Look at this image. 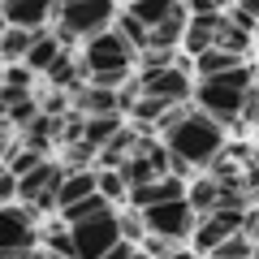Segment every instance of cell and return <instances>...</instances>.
Wrapping results in <instances>:
<instances>
[{
  "label": "cell",
  "mask_w": 259,
  "mask_h": 259,
  "mask_svg": "<svg viewBox=\"0 0 259 259\" xmlns=\"http://www.w3.org/2000/svg\"><path fill=\"white\" fill-rule=\"evenodd\" d=\"M160 130H164V151H168V164L177 168V177L194 164H212L225 151V125L212 121L207 112H186L173 104L160 117Z\"/></svg>",
  "instance_id": "obj_1"
},
{
  "label": "cell",
  "mask_w": 259,
  "mask_h": 259,
  "mask_svg": "<svg viewBox=\"0 0 259 259\" xmlns=\"http://www.w3.org/2000/svg\"><path fill=\"white\" fill-rule=\"evenodd\" d=\"M250 69L246 65H233V69H225V74L216 78H203L199 82V112H207L212 121H221V125H233L238 117H246L250 112Z\"/></svg>",
  "instance_id": "obj_2"
},
{
  "label": "cell",
  "mask_w": 259,
  "mask_h": 259,
  "mask_svg": "<svg viewBox=\"0 0 259 259\" xmlns=\"http://www.w3.org/2000/svg\"><path fill=\"white\" fill-rule=\"evenodd\" d=\"M82 69H87V78H91L95 87H112V91H117L130 78V69H134V48H130L117 30H100V35L87 39Z\"/></svg>",
  "instance_id": "obj_3"
},
{
  "label": "cell",
  "mask_w": 259,
  "mask_h": 259,
  "mask_svg": "<svg viewBox=\"0 0 259 259\" xmlns=\"http://www.w3.org/2000/svg\"><path fill=\"white\" fill-rule=\"evenodd\" d=\"M117 18V9H112V0H78V5H61V26H56V39L65 44H74L78 35H100V30H108V22Z\"/></svg>",
  "instance_id": "obj_4"
},
{
  "label": "cell",
  "mask_w": 259,
  "mask_h": 259,
  "mask_svg": "<svg viewBox=\"0 0 259 259\" xmlns=\"http://www.w3.org/2000/svg\"><path fill=\"white\" fill-rule=\"evenodd\" d=\"M194 225H199V212L186 203V194H182V199H164V203L143 207V229L156 233V238L182 242V238H190V233H194Z\"/></svg>",
  "instance_id": "obj_5"
},
{
  "label": "cell",
  "mask_w": 259,
  "mask_h": 259,
  "mask_svg": "<svg viewBox=\"0 0 259 259\" xmlns=\"http://www.w3.org/2000/svg\"><path fill=\"white\" fill-rule=\"evenodd\" d=\"M69 233H74L78 259H100L108 246H117V242H121V216L112 212V207H104V212H95V216H87V221L69 225Z\"/></svg>",
  "instance_id": "obj_6"
},
{
  "label": "cell",
  "mask_w": 259,
  "mask_h": 259,
  "mask_svg": "<svg viewBox=\"0 0 259 259\" xmlns=\"http://www.w3.org/2000/svg\"><path fill=\"white\" fill-rule=\"evenodd\" d=\"M61 177H65V168L44 164V160H39L30 173L18 177V199H22V203H30V212H56V190H61Z\"/></svg>",
  "instance_id": "obj_7"
},
{
  "label": "cell",
  "mask_w": 259,
  "mask_h": 259,
  "mask_svg": "<svg viewBox=\"0 0 259 259\" xmlns=\"http://www.w3.org/2000/svg\"><path fill=\"white\" fill-rule=\"evenodd\" d=\"M246 229V207H216V212H207L203 221L194 225V255H207V250L216 246V242H225L229 233Z\"/></svg>",
  "instance_id": "obj_8"
},
{
  "label": "cell",
  "mask_w": 259,
  "mask_h": 259,
  "mask_svg": "<svg viewBox=\"0 0 259 259\" xmlns=\"http://www.w3.org/2000/svg\"><path fill=\"white\" fill-rule=\"evenodd\" d=\"M139 95H156V100H168V104H182L190 95V74H186L182 65H151L143 69L139 78Z\"/></svg>",
  "instance_id": "obj_9"
},
{
  "label": "cell",
  "mask_w": 259,
  "mask_h": 259,
  "mask_svg": "<svg viewBox=\"0 0 259 259\" xmlns=\"http://www.w3.org/2000/svg\"><path fill=\"white\" fill-rule=\"evenodd\" d=\"M35 246V225H30V207H9L0 203V259L18 255V250Z\"/></svg>",
  "instance_id": "obj_10"
},
{
  "label": "cell",
  "mask_w": 259,
  "mask_h": 259,
  "mask_svg": "<svg viewBox=\"0 0 259 259\" xmlns=\"http://www.w3.org/2000/svg\"><path fill=\"white\" fill-rule=\"evenodd\" d=\"M186 194V186H182V177L177 173H160V177H151V182H139V186H130V203L134 207H151V203H164V199H182Z\"/></svg>",
  "instance_id": "obj_11"
},
{
  "label": "cell",
  "mask_w": 259,
  "mask_h": 259,
  "mask_svg": "<svg viewBox=\"0 0 259 259\" xmlns=\"http://www.w3.org/2000/svg\"><path fill=\"white\" fill-rule=\"evenodd\" d=\"M56 0H0V13L9 26H22V30H39L48 18H52Z\"/></svg>",
  "instance_id": "obj_12"
},
{
  "label": "cell",
  "mask_w": 259,
  "mask_h": 259,
  "mask_svg": "<svg viewBox=\"0 0 259 259\" xmlns=\"http://www.w3.org/2000/svg\"><path fill=\"white\" fill-rule=\"evenodd\" d=\"M216 26H221V9L216 13H190V18H186V30H182V48L190 56H199L203 48H212Z\"/></svg>",
  "instance_id": "obj_13"
},
{
  "label": "cell",
  "mask_w": 259,
  "mask_h": 259,
  "mask_svg": "<svg viewBox=\"0 0 259 259\" xmlns=\"http://www.w3.org/2000/svg\"><path fill=\"white\" fill-rule=\"evenodd\" d=\"M186 18H190V13H186L182 5H177V9L168 13L164 22H156V26L147 30V48H164V52H173V48L182 44V30H186Z\"/></svg>",
  "instance_id": "obj_14"
},
{
  "label": "cell",
  "mask_w": 259,
  "mask_h": 259,
  "mask_svg": "<svg viewBox=\"0 0 259 259\" xmlns=\"http://www.w3.org/2000/svg\"><path fill=\"white\" fill-rule=\"evenodd\" d=\"M117 130H121V117H117V112L87 117V121H82V139H78V143H91V147L100 151V147H108V143L117 139Z\"/></svg>",
  "instance_id": "obj_15"
},
{
  "label": "cell",
  "mask_w": 259,
  "mask_h": 259,
  "mask_svg": "<svg viewBox=\"0 0 259 259\" xmlns=\"http://www.w3.org/2000/svg\"><path fill=\"white\" fill-rule=\"evenodd\" d=\"M121 95L112 91V87H87V91H78V108L87 112V117H104V112H117Z\"/></svg>",
  "instance_id": "obj_16"
},
{
  "label": "cell",
  "mask_w": 259,
  "mask_h": 259,
  "mask_svg": "<svg viewBox=\"0 0 259 259\" xmlns=\"http://www.w3.org/2000/svg\"><path fill=\"white\" fill-rule=\"evenodd\" d=\"M212 48H225V52H233V56H246L250 52V35H246V26H238L233 18H221Z\"/></svg>",
  "instance_id": "obj_17"
},
{
  "label": "cell",
  "mask_w": 259,
  "mask_h": 259,
  "mask_svg": "<svg viewBox=\"0 0 259 259\" xmlns=\"http://www.w3.org/2000/svg\"><path fill=\"white\" fill-rule=\"evenodd\" d=\"M95 190V173H87V168H69V173L61 177V190H56V207L74 203V199H82V194Z\"/></svg>",
  "instance_id": "obj_18"
},
{
  "label": "cell",
  "mask_w": 259,
  "mask_h": 259,
  "mask_svg": "<svg viewBox=\"0 0 259 259\" xmlns=\"http://www.w3.org/2000/svg\"><path fill=\"white\" fill-rule=\"evenodd\" d=\"M186 203H190L194 212H203V216H207L212 207H221V182H216L212 173H207V177H199V182H194L190 190H186Z\"/></svg>",
  "instance_id": "obj_19"
},
{
  "label": "cell",
  "mask_w": 259,
  "mask_h": 259,
  "mask_svg": "<svg viewBox=\"0 0 259 259\" xmlns=\"http://www.w3.org/2000/svg\"><path fill=\"white\" fill-rule=\"evenodd\" d=\"M104 207H112V203H108V199H104L100 190H91V194H82V199H74V203L56 207V212H61V221H65V225H78V221H87V216L104 212Z\"/></svg>",
  "instance_id": "obj_20"
},
{
  "label": "cell",
  "mask_w": 259,
  "mask_h": 259,
  "mask_svg": "<svg viewBox=\"0 0 259 259\" xmlns=\"http://www.w3.org/2000/svg\"><path fill=\"white\" fill-rule=\"evenodd\" d=\"M56 52H61V39H56V35H44V30H39V35H35V44H30V52H26V61H22V65H26L30 74H39V69H48V65L56 61Z\"/></svg>",
  "instance_id": "obj_21"
},
{
  "label": "cell",
  "mask_w": 259,
  "mask_h": 259,
  "mask_svg": "<svg viewBox=\"0 0 259 259\" xmlns=\"http://www.w3.org/2000/svg\"><path fill=\"white\" fill-rule=\"evenodd\" d=\"M255 246H259V242H250V233L238 229V233H229L225 242H216V246L207 250V259H250Z\"/></svg>",
  "instance_id": "obj_22"
},
{
  "label": "cell",
  "mask_w": 259,
  "mask_h": 259,
  "mask_svg": "<svg viewBox=\"0 0 259 259\" xmlns=\"http://www.w3.org/2000/svg\"><path fill=\"white\" fill-rule=\"evenodd\" d=\"M242 56H233V52H225V48H203V52L194 56V69H199V78H216V74H225V69H233Z\"/></svg>",
  "instance_id": "obj_23"
},
{
  "label": "cell",
  "mask_w": 259,
  "mask_h": 259,
  "mask_svg": "<svg viewBox=\"0 0 259 259\" xmlns=\"http://www.w3.org/2000/svg\"><path fill=\"white\" fill-rule=\"evenodd\" d=\"M177 5H182V0H130V18H139L143 26L151 30L156 22H164V18H168Z\"/></svg>",
  "instance_id": "obj_24"
},
{
  "label": "cell",
  "mask_w": 259,
  "mask_h": 259,
  "mask_svg": "<svg viewBox=\"0 0 259 259\" xmlns=\"http://www.w3.org/2000/svg\"><path fill=\"white\" fill-rule=\"evenodd\" d=\"M35 35H39V30L9 26L5 35H0V56H5V61H26V52H30V44H35Z\"/></svg>",
  "instance_id": "obj_25"
},
{
  "label": "cell",
  "mask_w": 259,
  "mask_h": 259,
  "mask_svg": "<svg viewBox=\"0 0 259 259\" xmlns=\"http://www.w3.org/2000/svg\"><path fill=\"white\" fill-rule=\"evenodd\" d=\"M95 190H100L108 203H117V199L130 194V186H125V177H121L117 168H100V173H95Z\"/></svg>",
  "instance_id": "obj_26"
},
{
  "label": "cell",
  "mask_w": 259,
  "mask_h": 259,
  "mask_svg": "<svg viewBox=\"0 0 259 259\" xmlns=\"http://www.w3.org/2000/svg\"><path fill=\"white\" fill-rule=\"evenodd\" d=\"M173 108L168 100H156V95H143L139 104H130V112H134V121H143V125H160V117Z\"/></svg>",
  "instance_id": "obj_27"
},
{
  "label": "cell",
  "mask_w": 259,
  "mask_h": 259,
  "mask_svg": "<svg viewBox=\"0 0 259 259\" xmlns=\"http://www.w3.org/2000/svg\"><path fill=\"white\" fill-rule=\"evenodd\" d=\"M44 74L52 78V87H56V91H65V87H74V78H78V69H74V61H69V52H65V48H61V52H56V61L48 65Z\"/></svg>",
  "instance_id": "obj_28"
},
{
  "label": "cell",
  "mask_w": 259,
  "mask_h": 259,
  "mask_svg": "<svg viewBox=\"0 0 259 259\" xmlns=\"http://www.w3.org/2000/svg\"><path fill=\"white\" fill-rule=\"evenodd\" d=\"M48 255H52V259H78V250H74V233H69V225H65V229H52V233H48Z\"/></svg>",
  "instance_id": "obj_29"
},
{
  "label": "cell",
  "mask_w": 259,
  "mask_h": 259,
  "mask_svg": "<svg viewBox=\"0 0 259 259\" xmlns=\"http://www.w3.org/2000/svg\"><path fill=\"white\" fill-rule=\"evenodd\" d=\"M117 35L125 39L130 48H147V26H143L139 18H130V13H125V18H117Z\"/></svg>",
  "instance_id": "obj_30"
},
{
  "label": "cell",
  "mask_w": 259,
  "mask_h": 259,
  "mask_svg": "<svg viewBox=\"0 0 259 259\" xmlns=\"http://www.w3.org/2000/svg\"><path fill=\"white\" fill-rule=\"evenodd\" d=\"M30 78H35V74H30L26 65H18V61H13V65H9V74H5V87H13V91H26V87H30Z\"/></svg>",
  "instance_id": "obj_31"
},
{
  "label": "cell",
  "mask_w": 259,
  "mask_h": 259,
  "mask_svg": "<svg viewBox=\"0 0 259 259\" xmlns=\"http://www.w3.org/2000/svg\"><path fill=\"white\" fill-rule=\"evenodd\" d=\"M9 199H18V173L9 164H0V203H9Z\"/></svg>",
  "instance_id": "obj_32"
},
{
  "label": "cell",
  "mask_w": 259,
  "mask_h": 259,
  "mask_svg": "<svg viewBox=\"0 0 259 259\" xmlns=\"http://www.w3.org/2000/svg\"><path fill=\"white\" fill-rule=\"evenodd\" d=\"M35 164H39V151H35V147H26L22 156H13V160H9V168H13L18 177H22V173H30Z\"/></svg>",
  "instance_id": "obj_33"
},
{
  "label": "cell",
  "mask_w": 259,
  "mask_h": 259,
  "mask_svg": "<svg viewBox=\"0 0 259 259\" xmlns=\"http://www.w3.org/2000/svg\"><path fill=\"white\" fill-rule=\"evenodd\" d=\"M139 233H143V216H139V207H134L130 216H121V238H125V242H134Z\"/></svg>",
  "instance_id": "obj_34"
},
{
  "label": "cell",
  "mask_w": 259,
  "mask_h": 259,
  "mask_svg": "<svg viewBox=\"0 0 259 259\" xmlns=\"http://www.w3.org/2000/svg\"><path fill=\"white\" fill-rule=\"evenodd\" d=\"M130 250H134V242H125V238H121L117 246H108V250H104L100 259H130Z\"/></svg>",
  "instance_id": "obj_35"
},
{
  "label": "cell",
  "mask_w": 259,
  "mask_h": 259,
  "mask_svg": "<svg viewBox=\"0 0 259 259\" xmlns=\"http://www.w3.org/2000/svg\"><path fill=\"white\" fill-rule=\"evenodd\" d=\"M44 112H48V117H61V112H65V95H52V100L44 104Z\"/></svg>",
  "instance_id": "obj_36"
},
{
  "label": "cell",
  "mask_w": 259,
  "mask_h": 259,
  "mask_svg": "<svg viewBox=\"0 0 259 259\" xmlns=\"http://www.w3.org/2000/svg\"><path fill=\"white\" fill-rule=\"evenodd\" d=\"M9 259H52V255L39 250V246H26V250H18V255H9Z\"/></svg>",
  "instance_id": "obj_37"
},
{
  "label": "cell",
  "mask_w": 259,
  "mask_h": 259,
  "mask_svg": "<svg viewBox=\"0 0 259 259\" xmlns=\"http://www.w3.org/2000/svg\"><path fill=\"white\" fill-rule=\"evenodd\" d=\"M130 259H151V255H147V250H130Z\"/></svg>",
  "instance_id": "obj_38"
},
{
  "label": "cell",
  "mask_w": 259,
  "mask_h": 259,
  "mask_svg": "<svg viewBox=\"0 0 259 259\" xmlns=\"http://www.w3.org/2000/svg\"><path fill=\"white\" fill-rule=\"evenodd\" d=\"M56 5H78V0H56Z\"/></svg>",
  "instance_id": "obj_39"
},
{
  "label": "cell",
  "mask_w": 259,
  "mask_h": 259,
  "mask_svg": "<svg viewBox=\"0 0 259 259\" xmlns=\"http://www.w3.org/2000/svg\"><path fill=\"white\" fill-rule=\"evenodd\" d=\"M212 5H216V9H221V5H225V0H212Z\"/></svg>",
  "instance_id": "obj_40"
},
{
  "label": "cell",
  "mask_w": 259,
  "mask_h": 259,
  "mask_svg": "<svg viewBox=\"0 0 259 259\" xmlns=\"http://www.w3.org/2000/svg\"><path fill=\"white\" fill-rule=\"evenodd\" d=\"M250 259H259V246H255V255H250Z\"/></svg>",
  "instance_id": "obj_41"
}]
</instances>
